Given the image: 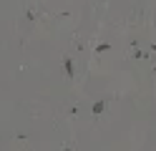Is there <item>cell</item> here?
I'll use <instances>...</instances> for the list:
<instances>
[{
  "label": "cell",
  "instance_id": "cell-3",
  "mask_svg": "<svg viewBox=\"0 0 156 151\" xmlns=\"http://www.w3.org/2000/svg\"><path fill=\"white\" fill-rule=\"evenodd\" d=\"M66 151H76V149H66Z\"/></svg>",
  "mask_w": 156,
  "mask_h": 151
},
{
  "label": "cell",
  "instance_id": "cell-1",
  "mask_svg": "<svg viewBox=\"0 0 156 151\" xmlns=\"http://www.w3.org/2000/svg\"><path fill=\"white\" fill-rule=\"evenodd\" d=\"M66 73H68V76H73V60H71V58L66 60Z\"/></svg>",
  "mask_w": 156,
  "mask_h": 151
},
{
  "label": "cell",
  "instance_id": "cell-2",
  "mask_svg": "<svg viewBox=\"0 0 156 151\" xmlns=\"http://www.w3.org/2000/svg\"><path fill=\"white\" fill-rule=\"evenodd\" d=\"M101 111H103V103H101V101H98V103H93V113H101Z\"/></svg>",
  "mask_w": 156,
  "mask_h": 151
}]
</instances>
